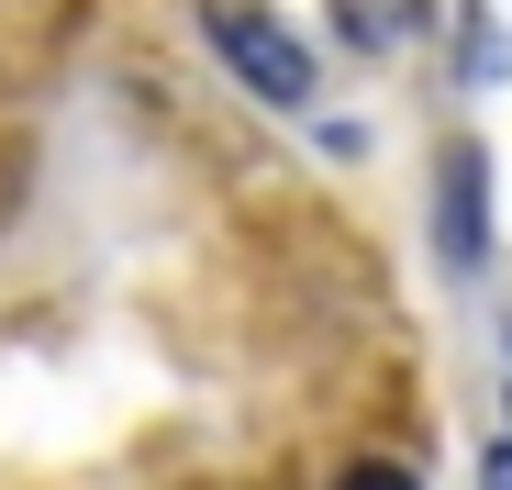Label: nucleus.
Listing matches in <instances>:
<instances>
[{"label": "nucleus", "instance_id": "f257e3e1", "mask_svg": "<svg viewBox=\"0 0 512 490\" xmlns=\"http://www.w3.org/2000/svg\"><path fill=\"white\" fill-rule=\"evenodd\" d=\"M201 34L234 56V78H245L256 101H312V45H301L279 12H256V0H212Z\"/></svg>", "mask_w": 512, "mask_h": 490}, {"label": "nucleus", "instance_id": "f03ea898", "mask_svg": "<svg viewBox=\"0 0 512 490\" xmlns=\"http://www.w3.org/2000/svg\"><path fill=\"white\" fill-rule=\"evenodd\" d=\"M435 245H446L457 268L490 257V179H479V145H457L446 168H435Z\"/></svg>", "mask_w": 512, "mask_h": 490}, {"label": "nucleus", "instance_id": "20e7f679", "mask_svg": "<svg viewBox=\"0 0 512 490\" xmlns=\"http://www.w3.org/2000/svg\"><path fill=\"white\" fill-rule=\"evenodd\" d=\"M334 490H412V468H379V457H368V468H346Z\"/></svg>", "mask_w": 512, "mask_h": 490}, {"label": "nucleus", "instance_id": "39448f33", "mask_svg": "<svg viewBox=\"0 0 512 490\" xmlns=\"http://www.w3.org/2000/svg\"><path fill=\"white\" fill-rule=\"evenodd\" d=\"M479 479H490V490H512V446H490V468H479Z\"/></svg>", "mask_w": 512, "mask_h": 490}, {"label": "nucleus", "instance_id": "7ed1b4c3", "mask_svg": "<svg viewBox=\"0 0 512 490\" xmlns=\"http://www.w3.org/2000/svg\"><path fill=\"white\" fill-rule=\"evenodd\" d=\"M346 12V34L357 45H390V34H412V0H334Z\"/></svg>", "mask_w": 512, "mask_h": 490}]
</instances>
